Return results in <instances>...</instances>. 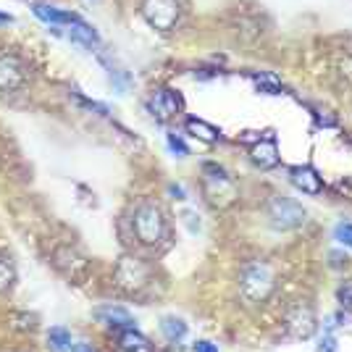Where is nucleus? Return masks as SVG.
<instances>
[{
    "label": "nucleus",
    "mask_w": 352,
    "mask_h": 352,
    "mask_svg": "<svg viewBox=\"0 0 352 352\" xmlns=\"http://www.w3.org/2000/svg\"><path fill=\"white\" fill-rule=\"evenodd\" d=\"M195 352H219V347L210 344L208 339H200V342H195Z\"/></svg>",
    "instance_id": "nucleus-24"
},
{
    "label": "nucleus",
    "mask_w": 352,
    "mask_h": 352,
    "mask_svg": "<svg viewBox=\"0 0 352 352\" xmlns=\"http://www.w3.org/2000/svg\"><path fill=\"white\" fill-rule=\"evenodd\" d=\"M8 21H11V16H8V14H0V24H8Z\"/></svg>",
    "instance_id": "nucleus-27"
},
{
    "label": "nucleus",
    "mask_w": 352,
    "mask_h": 352,
    "mask_svg": "<svg viewBox=\"0 0 352 352\" xmlns=\"http://www.w3.org/2000/svg\"><path fill=\"white\" fill-rule=\"evenodd\" d=\"M168 195L174 200H187V192H184V187H179V184H168Z\"/></svg>",
    "instance_id": "nucleus-25"
},
{
    "label": "nucleus",
    "mask_w": 352,
    "mask_h": 352,
    "mask_svg": "<svg viewBox=\"0 0 352 352\" xmlns=\"http://www.w3.org/2000/svg\"><path fill=\"white\" fill-rule=\"evenodd\" d=\"M118 350L121 352H155L145 334H140L137 329H126L118 334Z\"/></svg>",
    "instance_id": "nucleus-13"
},
{
    "label": "nucleus",
    "mask_w": 352,
    "mask_h": 352,
    "mask_svg": "<svg viewBox=\"0 0 352 352\" xmlns=\"http://www.w3.org/2000/svg\"><path fill=\"white\" fill-rule=\"evenodd\" d=\"M287 331L294 339H310L316 331V313L308 305H297V308L287 316Z\"/></svg>",
    "instance_id": "nucleus-8"
},
{
    "label": "nucleus",
    "mask_w": 352,
    "mask_h": 352,
    "mask_svg": "<svg viewBox=\"0 0 352 352\" xmlns=\"http://www.w3.org/2000/svg\"><path fill=\"white\" fill-rule=\"evenodd\" d=\"M250 161L255 163L258 168H276L279 166V147H276V140L274 137H261L255 145L250 147Z\"/></svg>",
    "instance_id": "nucleus-11"
},
{
    "label": "nucleus",
    "mask_w": 352,
    "mask_h": 352,
    "mask_svg": "<svg viewBox=\"0 0 352 352\" xmlns=\"http://www.w3.org/2000/svg\"><path fill=\"white\" fill-rule=\"evenodd\" d=\"M337 297H339V305H342V308H344V310H352V279L344 281V284L339 287Z\"/></svg>",
    "instance_id": "nucleus-22"
},
{
    "label": "nucleus",
    "mask_w": 352,
    "mask_h": 352,
    "mask_svg": "<svg viewBox=\"0 0 352 352\" xmlns=\"http://www.w3.org/2000/svg\"><path fill=\"white\" fill-rule=\"evenodd\" d=\"M95 316H98V321L105 323V326H111V329H124V331H126V329H134V326H137V321H134L126 310L113 308V305H111V308H100Z\"/></svg>",
    "instance_id": "nucleus-12"
},
{
    "label": "nucleus",
    "mask_w": 352,
    "mask_h": 352,
    "mask_svg": "<svg viewBox=\"0 0 352 352\" xmlns=\"http://www.w3.org/2000/svg\"><path fill=\"white\" fill-rule=\"evenodd\" d=\"M334 236H337L339 245H344V248L352 250V223L350 221H339L337 226H334Z\"/></svg>",
    "instance_id": "nucleus-20"
},
{
    "label": "nucleus",
    "mask_w": 352,
    "mask_h": 352,
    "mask_svg": "<svg viewBox=\"0 0 352 352\" xmlns=\"http://www.w3.org/2000/svg\"><path fill=\"white\" fill-rule=\"evenodd\" d=\"M21 82H24V63L11 53H3L0 56V92H14L21 87Z\"/></svg>",
    "instance_id": "nucleus-9"
},
{
    "label": "nucleus",
    "mask_w": 352,
    "mask_h": 352,
    "mask_svg": "<svg viewBox=\"0 0 352 352\" xmlns=\"http://www.w3.org/2000/svg\"><path fill=\"white\" fill-rule=\"evenodd\" d=\"M47 342H50V350L53 352H69L72 350V334H69L66 329H60V326H56V329H50V331H47Z\"/></svg>",
    "instance_id": "nucleus-18"
},
{
    "label": "nucleus",
    "mask_w": 352,
    "mask_h": 352,
    "mask_svg": "<svg viewBox=\"0 0 352 352\" xmlns=\"http://www.w3.org/2000/svg\"><path fill=\"white\" fill-rule=\"evenodd\" d=\"M337 350H339V344L334 334H323L321 342H318V347H316V352H337Z\"/></svg>",
    "instance_id": "nucleus-23"
},
{
    "label": "nucleus",
    "mask_w": 352,
    "mask_h": 352,
    "mask_svg": "<svg viewBox=\"0 0 352 352\" xmlns=\"http://www.w3.org/2000/svg\"><path fill=\"white\" fill-rule=\"evenodd\" d=\"M150 279V268H147L140 258H132V255H124L116 265V281L121 289L126 292H140L142 287Z\"/></svg>",
    "instance_id": "nucleus-6"
},
{
    "label": "nucleus",
    "mask_w": 352,
    "mask_h": 352,
    "mask_svg": "<svg viewBox=\"0 0 352 352\" xmlns=\"http://www.w3.org/2000/svg\"><path fill=\"white\" fill-rule=\"evenodd\" d=\"M166 140H168V150H171L174 155H179V158H187V155H190V147L184 145V140H182V137H176V134L171 132Z\"/></svg>",
    "instance_id": "nucleus-21"
},
{
    "label": "nucleus",
    "mask_w": 352,
    "mask_h": 352,
    "mask_svg": "<svg viewBox=\"0 0 352 352\" xmlns=\"http://www.w3.org/2000/svg\"><path fill=\"white\" fill-rule=\"evenodd\" d=\"M69 37H72L74 43L85 45V47H95V45H98V32L92 30L89 24H85L82 19L69 27Z\"/></svg>",
    "instance_id": "nucleus-16"
},
{
    "label": "nucleus",
    "mask_w": 352,
    "mask_h": 352,
    "mask_svg": "<svg viewBox=\"0 0 352 352\" xmlns=\"http://www.w3.org/2000/svg\"><path fill=\"white\" fill-rule=\"evenodd\" d=\"M182 105H184V100H182V95L176 89H158L147 100V113L155 121L166 124V121H171L182 111Z\"/></svg>",
    "instance_id": "nucleus-7"
},
{
    "label": "nucleus",
    "mask_w": 352,
    "mask_h": 352,
    "mask_svg": "<svg viewBox=\"0 0 352 352\" xmlns=\"http://www.w3.org/2000/svg\"><path fill=\"white\" fill-rule=\"evenodd\" d=\"M34 14L40 16L43 21H47V24H69L72 27V24L79 21V16L58 11V8H50V6H34Z\"/></svg>",
    "instance_id": "nucleus-15"
},
{
    "label": "nucleus",
    "mask_w": 352,
    "mask_h": 352,
    "mask_svg": "<svg viewBox=\"0 0 352 352\" xmlns=\"http://www.w3.org/2000/svg\"><path fill=\"white\" fill-rule=\"evenodd\" d=\"M289 182L294 184V190H300L302 195H321L323 192L321 176L313 166H292L289 168Z\"/></svg>",
    "instance_id": "nucleus-10"
},
{
    "label": "nucleus",
    "mask_w": 352,
    "mask_h": 352,
    "mask_svg": "<svg viewBox=\"0 0 352 352\" xmlns=\"http://www.w3.org/2000/svg\"><path fill=\"white\" fill-rule=\"evenodd\" d=\"M79 352H92V350H87V347H79Z\"/></svg>",
    "instance_id": "nucleus-28"
},
{
    "label": "nucleus",
    "mask_w": 352,
    "mask_h": 352,
    "mask_svg": "<svg viewBox=\"0 0 352 352\" xmlns=\"http://www.w3.org/2000/svg\"><path fill=\"white\" fill-rule=\"evenodd\" d=\"M203 187H206V197L213 203V206H229L232 200H234V182H232V176H229V171L226 168H221V166H216V163H206L203 166Z\"/></svg>",
    "instance_id": "nucleus-2"
},
{
    "label": "nucleus",
    "mask_w": 352,
    "mask_h": 352,
    "mask_svg": "<svg viewBox=\"0 0 352 352\" xmlns=\"http://www.w3.org/2000/svg\"><path fill=\"white\" fill-rule=\"evenodd\" d=\"M161 331L168 342H182V339L187 337V323L182 321V318H176V316H166L161 321Z\"/></svg>",
    "instance_id": "nucleus-17"
},
{
    "label": "nucleus",
    "mask_w": 352,
    "mask_h": 352,
    "mask_svg": "<svg viewBox=\"0 0 352 352\" xmlns=\"http://www.w3.org/2000/svg\"><path fill=\"white\" fill-rule=\"evenodd\" d=\"M187 132L195 137V140H200V142H208V145H213V142H219L221 140V129H216V126H210L208 121H203V118H187Z\"/></svg>",
    "instance_id": "nucleus-14"
},
{
    "label": "nucleus",
    "mask_w": 352,
    "mask_h": 352,
    "mask_svg": "<svg viewBox=\"0 0 352 352\" xmlns=\"http://www.w3.org/2000/svg\"><path fill=\"white\" fill-rule=\"evenodd\" d=\"M274 287H276V276L268 263H250L239 276V292L248 302H265Z\"/></svg>",
    "instance_id": "nucleus-1"
},
{
    "label": "nucleus",
    "mask_w": 352,
    "mask_h": 352,
    "mask_svg": "<svg viewBox=\"0 0 352 352\" xmlns=\"http://www.w3.org/2000/svg\"><path fill=\"white\" fill-rule=\"evenodd\" d=\"M14 281H16V271H14V265L8 263L6 258H0V294H3V292H8V289L14 287Z\"/></svg>",
    "instance_id": "nucleus-19"
},
{
    "label": "nucleus",
    "mask_w": 352,
    "mask_h": 352,
    "mask_svg": "<svg viewBox=\"0 0 352 352\" xmlns=\"http://www.w3.org/2000/svg\"><path fill=\"white\" fill-rule=\"evenodd\" d=\"M166 232V223H163V213L158 206H140L134 213V234L142 245H158Z\"/></svg>",
    "instance_id": "nucleus-3"
},
{
    "label": "nucleus",
    "mask_w": 352,
    "mask_h": 352,
    "mask_svg": "<svg viewBox=\"0 0 352 352\" xmlns=\"http://www.w3.org/2000/svg\"><path fill=\"white\" fill-rule=\"evenodd\" d=\"M182 219H184V221H187V223H190V229H192V232H197V229H200V223H195V213H184Z\"/></svg>",
    "instance_id": "nucleus-26"
},
{
    "label": "nucleus",
    "mask_w": 352,
    "mask_h": 352,
    "mask_svg": "<svg viewBox=\"0 0 352 352\" xmlns=\"http://www.w3.org/2000/svg\"><path fill=\"white\" fill-rule=\"evenodd\" d=\"M268 219H271V226L287 232V229L302 226L305 219H308V213H305V208L300 206L297 200H292V197H274V200L268 203Z\"/></svg>",
    "instance_id": "nucleus-4"
},
{
    "label": "nucleus",
    "mask_w": 352,
    "mask_h": 352,
    "mask_svg": "<svg viewBox=\"0 0 352 352\" xmlns=\"http://www.w3.org/2000/svg\"><path fill=\"white\" fill-rule=\"evenodd\" d=\"M179 0H142V16L153 30L171 32L179 21Z\"/></svg>",
    "instance_id": "nucleus-5"
}]
</instances>
